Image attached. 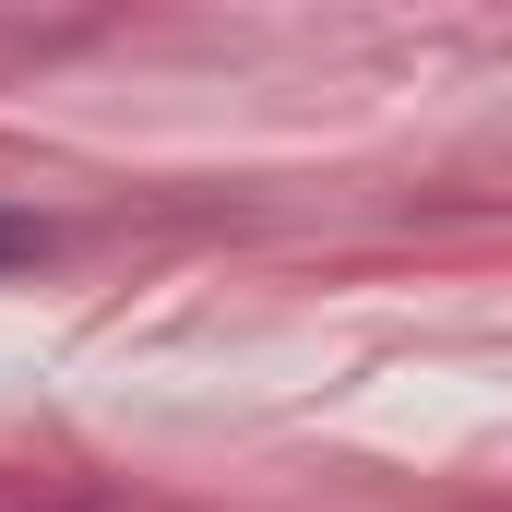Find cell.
I'll return each instance as SVG.
<instances>
[{
    "instance_id": "obj_1",
    "label": "cell",
    "mask_w": 512,
    "mask_h": 512,
    "mask_svg": "<svg viewBox=\"0 0 512 512\" xmlns=\"http://www.w3.org/2000/svg\"><path fill=\"white\" fill-rule=\"evenodd\" d=\"M48 251V227H36V215H0V274H12V262H36Z\"/></svg>"
}]
</instances>
